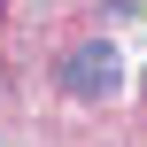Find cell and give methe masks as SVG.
I'll return each instance as SVG.
<instances>
[{
	"label": "cell",
	"mask_w": 147,
	"mask_h": 147,
	"mask_svg": "<svg viewBox=\"0 0 147 147\" xmlns=\"http://www.w3.org/2000/svg\"><path fill=\"white\" fill-rule=\"evenodd\" d=\"M62 85H70L78 101H109V93L124 85V54H116L109 39H85V47H70V62H62Z\"/></svg>",
	"instance_id": "6da1fadb"
}]
</instances>
